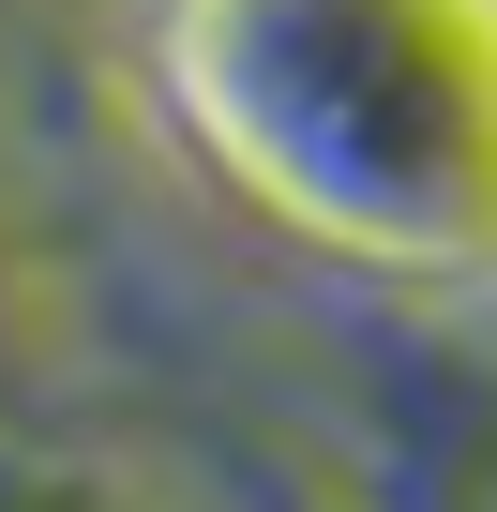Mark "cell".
Returning <instances> with one entry per match:
<instances>
[{"instance_id":"6da1fadb","label":"cell","mask_w":497,"mask_h":512,"mask_svg":"<svg viewBox=\"0 0 497 512\" xmlns=\"http://www.w3.org/2000/svg\"><path fill=\"white\" fill-rule=\"evenodd\" d=\"M211 121L332 241L497 256V0H226Z\"/></svg>"}]
</instances>
